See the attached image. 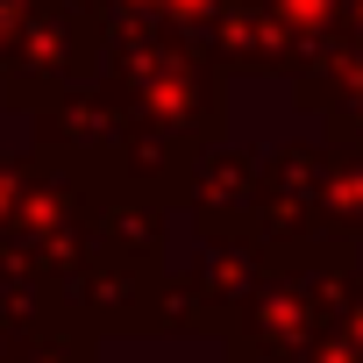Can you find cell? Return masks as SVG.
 I'll use <instances>...</instances> for the list:
<instances>
[{
    "label": "cell",
    "mask_w": 363,
    "mask_h": 363,
    "mask_svg": "<svg viewBox=\"0 0 363 363\" xmlns=\"http://www.w3.org/2000/svg\"><path fill=\"white\" fill-rule=\"evenodd\" d=\"M15 8H22V0H0V29H8V22H15Z\"/></svg>",
    "instance_id": "cell-1"
}]
</instances>
